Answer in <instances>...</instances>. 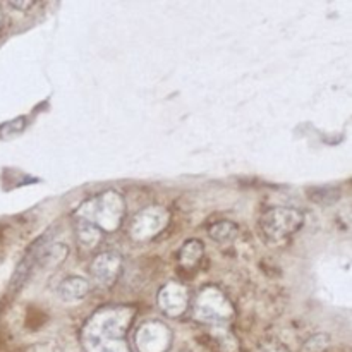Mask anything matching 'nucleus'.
<instances>
[{
  "label": "nucleus",
  "instance_id": "6",
  "mask_svg": "<svg viewBox=\"0 0 352 352\" xmlns=\"http://www.w3.org/2000/svg\"><path fill=\"white\" fill-rule=\"evenodd\" d=\"M208 234L217 243H230L239 234V227H237V223L229 222V220H222V222L213 223L208 229Z\"/></svg>",
  "mask_w": 352,
  "mask_h": 352
},
{
  "label": "nucleus",
  "instance_id": "2",
  "mask_svg": "<svg viewBox=\"0 0 352 352\" xmlns=\"http://www.w3.org/2000/svg\"><path fill=\"white\" fill-rule=\"evenodd\" d=\"M50 241H52V234L47 232L45 236H41L33 246L28 250V253L24 254V258L21 260V263L17 265L16 272H14L12 278H10V291L17 292L26 285L28 278L33 275L34 268L38 265H41V260H43V254L45 251L48 250L50 246Z\"/></svg>",
  "mask_w": 352,
  "mask_h": 352
},
{
  "label": "nucleus",
  "instance_id": "1",
  "mask_svg": "<svg viewBox=\"0 0 352 352\" xmlns=\"http://www.w3.org/2000/svg\"><path fill=\"white\" fill-rule=\"evenodd\" d=\"M302 223H305V217L299 210L289 208V206H277V208L268 210L261 217L260 229L268 243L277 244L298 232Z\"/></svg>",
  "mask_w": 352,
  "mask_h": 352
},
{
  "label": "nucleus",
  "instance_id": "4",
  "mask_svg": "<svg viewBox=\"0 0 352 352\" xmlns=\"http://www.w3.org/2000/svg\"><path fill=\"white\" fill-rule=\"evenodd\" d=\"M89 292V284L81 277H67L58 285V296L64 301H78Z\"/></svg>",
  "mask_w": 352,
  "mask_h": 352
},
{
  "label": "nucleus",
  "instance_id": "3",
  "mask_svg": "<svg viewBox=\"0 0 352 352\" xmlns=\"http://www.w3.org/2000/svg\"><path fill=\"white\" fill-rule=\"evenodd\" d=\"M122 270V258L116 253H103L93 263V274L102 285H112Z\"/></svg>",
  "mask_w": 352,
  "mask_h": 352
},
{
  "label": "nucleus",
  "instance_id": "7",
  "mask_svg": "<svg viewBox=\"0 0 352 352\" xmlns=\"http://www.w3.org/2000/svg\"><path fill=\"white\" fill-rule=\"evenodd\" d=\"M309 198H311L315 203H318V205L329 206V205H333V203L340 198V191H337V189H332V188L311 189V191H309Z\"/></svg>",
  "mask_w": 352,
  "mask_h": 352
},
{
  "label": "nucleus",
  "instance_id": "5",
  "mask_svg": "<svg viewBox=\"0 0 352 352\" xmlns=\"http://www.w3.org/2000/svg\"><path fill=\"white\" fill-rule=\"evenodd\" d=\"M203 258V244L199 241H189L184 244V248L181 250L179 254V261H181L182 267H188V270L191 268H198L199 261Z\"/></svg>",
  "mask_w": 352,
  "mask_h": 352
},
{
  "label": "nucleus",
  "instance_id": "9",
  "mask_svg": "<svg viewBox=\"0 0 352 352\" xmlns=\"http://www.w3.org/2000/svg\"><path fill=\"white\" fill-rule=\"evenodd\" d=\"M9 6L16 7V9H19V10H26V9H30V7H33L34 3L33 2H10Z\"/></svg>",
  "mask_w": 352,
  "mask_h": 352
},
{
  "label": "nucleus",
  "instance_id": "10",
  "mask_svg": "<svg viewBox=\"0 0 352 352\" xmlns=\"http://www.w3.org/2000/svg\"><path fill=\"white\" fill-rule=\"evenodd\" d=\"M2 26H3V12L2 9H0V30H2Z\"/></svg>",
  "mask_w": 352,
  "mask_h": 352
},
{
  "label": "nucleus",
  "instance_id": "8",
  "mask_svg": "<svg viewBox=\"0 0 352 352\" xmlns=\"http://www.w3.org/2000/svg\"><path fill=\"white\" fill-rule=\"evenodd\" d=\"M24 127H26V117H17V119H14L12 122H7L6 126L0 129V134L6 138H10L14 136V134L23 133Z\"/></svg>",
  "mask_w": 352,
  "mask_h": 352
}]
</instances>
